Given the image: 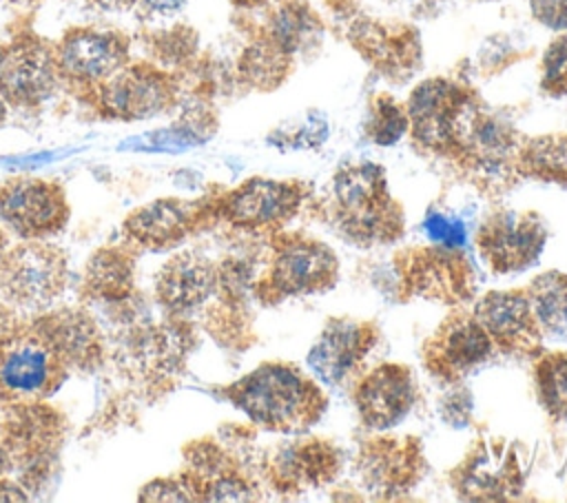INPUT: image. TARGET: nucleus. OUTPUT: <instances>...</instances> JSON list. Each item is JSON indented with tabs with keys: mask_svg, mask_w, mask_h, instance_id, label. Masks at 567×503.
I'll use <instances>...</instances> for the list:
<instances>
[{
	"mask_svg": "<svg viewBox=\"0 0 567 503\" xmlns=\"http://www.w3.org/2000/svg\"><path fill=\"white\" fill-rule=\"evenodd\" d=\"M66 284L64 253L51 244H22L0 257V290L22 308H47Z\"/></svg>",
	"mask_w": 567,
	"mask_h": 503,
	"instance_id": "obj_1",
	"label": "nucleus"
},
{
	"mask_svg": "<svg viewBox=\"0 0 567 503\" xmlns=\"http://www.w3.org/2000/svg\"><path fill=\"white\" fill-rule=\"evenodd\" d=\"M235 403L255 421L288 428L308 408V388L286 366H261L233 388Z\"/></svg>",
	"mask_w": 567,
	"mask_h": 503,
	"instance_id": "obj_2",
	"label": "nucleus"
},
{
	"mask_svg": "<svg viewBox=\"0 0 567 503\" xmlns=\"http://www.w3.org/2000/svg\"><path fill=\"white\" fill-rule=\"evenodd\" d=\"M64 193L47 179L20 177L0 186V219L22 237H42L64 226Z\"/></svg>",
	"mask_w": 567,
	"mask_h": 503,
	"instance_id": "obj_3",
	"label": "nucleus"
},
{
	"mask_svg": "<svg viewBox=\"0 0 567 503\" xmlns=\"http://www.w3.org/2000/svg\"><path fill=\"white\" fill-rule=\"evenodd\" d=\"M58 379L60 359L40 337H24L0 350L2 397H42L55 388Z\"/></svg>",
	"mask_w": 567,
	"mask_h": 503,
	"instance_id": "obj_4",
	"label": "nucleus"
},
{
	"mask_svg": "<svg viewBox=\"0 0 567 503\" xmlns=\"http://www.w3.org/2000/svg\"><path fill=\"white\" fill-rule=\"evenodd\" d=\"M467 95L447 80H427L419 84L408 102V120L414 137L432 148L454 142L456 117Z\"/></svg>",
	"mask_w": 567,
	"mask_h": 503,
	"instance_id": "obj_5",
	"label": "nucleus"
},
{
	"mask_svg": "<svg viewBox=\"0 0 567 503\" xmlns=\"http://www.w3.org/2000/svg\"><path fill=\"white\" fill-rule=\"evenodd\" d=\"M126 47L113 33L80 29L69 33L58 49V71L73 80L93 82L111 78L124 62Z\"/></svg>",
	"mask_w": 567,
	"mask_h": 503,
	"instance_id": "obj_6",
	"label": "nucleus"
},
{
	"mask_svg": "<svg viewBox=\"0 0 567 503\" xmlns=\"http://www.w3.org/2000/svg\"><path fill=\"white\" fill-rule=\"evenodd\" d=\"M58 64L44 49L24 47L4 55L0 66L2 100L20 106H33L53 95Z\"/></svg>",
	"mask_w": 567,
	"mask_h": 503,
	"instance_id": "obj_7",
	"label": "nucleus"
},
{
	"mask_svg": "<svg viewBox=\"0 0 567 503\" xmlns=\"http://www.w3.org/2000/svg\"><path fill=\"white\" fill-rule=\"evenodd\" d=\"M545 233L534 215H501L485 228L483 248L496 270L529 266L543 250Z\"/></svg>",
	"mask_w": 567,
	"mask_h": 503,
	"instance_id": "obj_8",
	"label": "nucleus"
},
{
	"mask_svg": "<svg viewBox=\"0 0 567 503\" xmlns=\"http://www.w3.org/2000/svg\"><path fill=\"white\" fill-rule=\"evenodd\" d=\"M412 381L408 370L399 366H383L374 370L357 392V406L365 423L388 428L405 417L412 406Z\"/></svg>",
	"mask_w": 567,
	"mask_h": 503,
	"instance_id": "obj_9",
	"label": "nucleus"
},
{
	"mask_svg": "<svg viewBox=\"0 0 567 503\" xmlns=\"http://www.w3.org/2000/svg\"><path fill=\"white\" fill-rule=\"evenodd\" d=\"M171 97L168 84L151 71L131 69L104 86V111L122 120H142L159 113Z\"/></svg>",
	"mask_w": 567,
	"mask_h": 503,
	"instance_id": "obj_10",
	"label": "nucleus"
},
{
	"mask_svg": "<svg viewBox=\"0 0 567 503\" xmlns=\"http://www.w3.org/2000/svg\"><path fill=\"white\" fill-rule=\"evenodd\" d=\"M368 332L352 321H332L308 352V366L323 383H337L365 355Z\"/></svg>",
	"mask_w": 567,
	"mask_h": 503,
	"instance_id": "obj_11",
	"label": "nucleus"
},
{
	"mask_svg": "<svg viewBox=\"0 0 567 503\" xmlns=\"http://www.w3.org/2000/svg\"><path fill=\"white\" fill-rule=\"evenodd\" d=\"M213 266L193 253L173 257L157 275V297L171 310L199 306L213 292Z\"/></svg>",
	"mask_w": 567,
	"mask_h": 503,
	"instance_id": "obj_12",
	"label": "nucleus"
},
{
	"mask_svg": "<svg viewBox=\"0 0 567 503\" xmlns=\"http://www.w3.org/2000/svg\"><path fill=\"white\" fill-rule=\"evenodd\" d=\"M292 195H295L292 188L281 182L250 179L248 184H244L230 195L226 204V213L235 224H244V226L264 224L288 213L295 204Z\"/></svg>",
	"mask_w": 567,
	"mask_h": 503,
	"instance_id": "obj_13",
	"label": "nucleus"
},
{
	"mask_svg": "<svg viewBox=\"0 0 567 503\" xmlns=\"http://www.w3.org/2000/svg\"><path fill=\"white\" fill-rule=\"evenodd\" d=\"M188 219L190 204L179 199H159L131 213L124 226L135 242L151 248H162L182 239L188 228Z\"/></svg>",
	"mask_w": 567,
	"mask_h": 503,
	"instance_id": "obj_14",
	"label": "nucleus"
},
{
	"mask_svg": "<svg viewBox=\"0 0 567 503\" xmlns=\"http://www.w3.org/2000/svg\"><path fill=\"white\" fill-rule=\"evenodd\" d=\"M332 255L319 244H295L281 250L275 261V284L284 292H306L326 281Z\"/></svg>",
	"mask_w": 567,
	"mask_h": 503,
	"instance_id": "obj_15",
	"label": "nucleus"
},
{
	"mask_svg": "<svg viewBox=\"0 0 567 503\" xmlns=\"http://www.w3.org/2000/svg\"><path fill=\"white\" fill-rule=\"evenodd\" d=\"M40 339L58 355V359L69 363H89L97 352L95 328L89 319L75 312H62L49 319Z\"/></svg>",
	"mask_w": 567,
	"mask_h": 503,
	"instance_id": "obj_16",
	"label": "nucleus"
},
{
	"mask_svg": "<svg viewBox=\"0 0 567 503\" xmlns=\"http://www.w3.org/2000/svg\"><path fill=\"white\" fill-rule=\"evenodd\" d=\"M478 324L501 339H516L529 330V304L516 292H492L476 306Z\"/></svg>",
	"mask_w": 567,
	"mask_h": 503,
	"instance_id": "obj_17",
	"label": "nucleus"
},
{
	"mask_svg": "<svg viewBox=\"0 0 567 503\" xmlns=\"http://www.w3.org/2000/svg\"><path fill=\"white\" fill-rule=\"evenodd\" d=\"M334 191L343 208L354 215L372 213L383 193V168L377 164H357L343 168L334 179Z\"/></svg>",
	"mask_w": 567,
	"mask_h": 503,
	"instance_id": "obj_18",
	"label": "nucleus"
},
{
	"mask_svg": "<svg viewBox=\"0 0 567 503\" xmlns=\"http://www.w3.org/2000/svg\"><path fill=\"white\" fill-rule=\"evenodd\" d=\"M133 284V264L117 248H104L86 266V286L104 299H122Z\"/></svg>",
	"mask_w": 567,
	"mask_h": 503,
	"instance_id": "obj_19",
	"label": "nucleus"
},
{
	"mask_svg": "<svg viewBox=\"0 0 567 503\" xmlns=\"http://www.w3.org/2000/svg\"><path fill=\"white\" fill-rule=\"evenodd\" d=\"M315 33H319L315 16L299 2H286L272 13L270 40L286 53L306 47Z\"/></svg>",
	"mask_w": 567,
	"mask_h": 503,
	"instance_id": "obj_20",
	"label": "nucleus"
},
{
	"mask_svg": "<svg viewBox=\"0 0 567 503\" xmlns=\"http://www.w3.org/2000/svg\"><path fill=\"white\" fill-rule=\"evenodd\" d=\"M489 355L487 330L478 321L454 324L443 339V359L452 368H470Z\"/></svg>",
	"mask_w": 567,
	"mask_h": 503,
	"instance_id": "obj_21",
	"label": "nucleus"
},
{
	"mask_svg": "<svg viewBox=\"0 0 567 503\" xmlns=\"http://www.w3.org/2000/svg\"><path fill=\"white\" fill-rule=\"evenodd\" d=\"M532 304L543 328H547L554 335L567 332V279L565 277H543L536 284Z\"/></svg>",
	"mask_w": 567,
	"mask_h": 503,
	"instance_id": "obj_22",
	"label": "nucleus"
},
{
	"mask_svg": "<svg viewBox=\"0 0 567 503\" xmlns=\"http://www.w3.org/2000/svg\"><path fill=\"white\" fill-rule=\"evenodd\" d=\"M525 162L532 166V171L540 175H554V177L567 175V137L565 135L536 137L525 148Z\"/></svg>",
	"mask_w": 567,
	"mask_h": 503,
	"instance_id": "obj_23",
	"label": "nucleus"
},
{
	"mask_svg": "<svg viewBox=\"0 0 567 503\" xmlns=\"http://www.w3.org/2000/svg\"><path fill=\"white\" fill-rule=\"evenodd\" d=\"M538 392L554 417L567 419V359L554 357L543 363L538 370Z\"/></svg>",
	"mask_w": 567,
	"mask_h": 503,
	"instance_id": "obj_24",
	"label": "nucleus"
},
{
	"mask_svg": "<svg viewBox=\"0 0 567 503\" xmlns=\"http://www.w3.org/2000/svg\"><path fill=\"white\" fill-rule=\"evenodd\" d=\"M408 129V113L390 97H379L370 115V137L377 144H394Z\"/></svg>",
	"mask_w": 567,
	"mask_h": 503,
	"instance_id": "obj_25",
	"label": "nucleus"
},
{
	"mask_svg": "<svg viewBox=\"0 0 567 503\" xmlns=\"http://www.w3.org/2000/svg\"><path fill=\"white\" fill-rule=\"evenodd\" d=\"M284 55L286 51H281L272 40L261 42L246 53L244 69L255 84H277L286 69Z\"/></svg>",
	"mask_w": 567,
	"mask_h": 503,
	"instance_id": "obj_26",
	"label": "nucleus"
},
{
	"mask_svg": "<svg viewBox=\"0 0 567 503\" xmlns=\"http://www.w3.org/2000/svg\"><path fill=\"white\" fill-rule=\"evenodd\" d=\"M543 89L567 95V35H558L543 55Z\"/></svg>",
	"mask_w": 567,
	"mask_h": 503,
	"instance_id": "obj_27",
	"label": "nucleus"
},
{
	"mask_svg": "<svg viewBox=\"0 0 567 503\" xmlns=\"http://www.w3.org/2000/svg\"><path fill=\"white\" fill-rule=\"evenodd\" d=\"M199 137L193 129L186 126H171L155 133H148L140 140V144H122V148H137V151H184L199 144Z\"/></svg>",
	"mask_w": 567,
	"mask_h": 503,
	"instance_id": "obj_28",
	"label": "nucleus"
},
{
	"mask_svg": "<svg viewBox=\"0 0 567 503\" xmlns=\"http://www.w3.org/2000/svg\"><path fill=\"white\" fill-rule=\"evenodd\" d=\"M423 230L430 242L443 244L447 248H458L467 239V230L463 222L443 213H430L423 222Z\"/></svg>",
	"mask_w": 567,
	"mask_h": 503,
	"instance_id": "obj_29",
	"label": "nucleus"
},
{
	"mask_svg": "<svg viewBox=\"0 0 567 503\" xmlns=\"http://www.w3.org/2000/svg\"><path fill=\"white\" fill-rule=\"evenodd\" d=\"M534 18L556 31H567V0H529Z\"/></svg>",
	"mask_w": 567,
	"mask_h": 503,
	"instance_id": "obj_30",
	"label": "nucleus"
},
{
	"mask_svg": "<svg viewBox=\"0 0 567 503\" xmlns=\"http://www.w3.org/2000/svg\"><path fill=\"white\" fill-rule=\"evenodd\" d=\"M144 501H186L190 499L188 494H184V487L177 485V481H153L144 487V494H140Z\"/></svg>",
	"mask_w": 567,
	"mask_h": 503,
	"instance_id": "obj_31",
	"label": "nucleus"
},
{
	"mask_svg": "<svg viewBox=\"0 0 567 503\" xmlns=\"http://www.w3.org/2000/svg\"><path fill=\"white\" fill-rule=\"evenodd\" d=\"M248 496H250L248 490L239 481H230V479L217 481L210 490V499L215 501H244Z\"/></svg>",
	"mask_w": 567,
	"mask_h": 503,
	"instance_id": "obj_32",
	"label": "nucleus"
},
{
	"mask_svg": "<svg viewBox=\"0 0 567 503\" xmlns=\"http://www.w3.org/2000/svg\"><path fill=\"white\" fill-rule=\"evenodd\" d=\"M142 2H144V7L148 11L164 13V16L175 13V11H179L184 7V0H142Z\"/></svg>",
	"mask_w": 567,
	"mask_h": 503,
	"instance_id": "obj_33",
	"label": "nucleus"
},
{
	"mask_svg": "<svg viewBox=\"0 0 567 503\" xmlns=\"http://www.w3.org/2000/svg\"><path fill=\"white\" fill-rule=\"evenodd\" d=\"M0 501H27V494L20 485L11 481H0Z\"/></svg>",
	"mask_w": 567,
	"mask_h": 503,
	"instance_id": "obj_34",
	"label": "nucleus"
},
{
	"mask_svg": "<svg viewBox=\"0 0 567 503\" xmlns=\"http://www.w3.org/2000/svg\"><path fill=\"white\" fill-rule=\"evenodd\" d=\"M102 9H111V11H122L128 9L135 0H95Z\"/></svg>",
	"mask_w": 567,
	"mask_h": 503,
	"instance_id": "obj_35",
	"label": "nucleus"
},
{
	"mask_svg": "<svg viewBox=\"0 0 567 503\" xmlns=\"http://www.w3.org/2000/svg\"><path fill=\"white\" fill-rule=\"evenodd\" d=\"M230 2L237 4V7H259V4H264L268 0H230Z\"/></svg>",
	"mask_w": 567,
	"mask_h": 503,
	"instance_id": "obj_36",
	"label": "nucleus"
},
{
	"mask_svg": "<svg viewBox=\"0 0 567 503\" xmlns=\"http://www.w3.org/2000/svg\"><path fill=\"white\" fill-rule=\"evenodd\" d=\"M7 465H9V456H7V452L0 445V474L7 470Z\"/></svg>",
	"mask_w": 567,
	"mask_h": 503,
	"instance_id": "obj_37",
	"label": "nucleus"
},
{
	"mask_svg": "<svg viewBox=\"0 0 567 503\" xmlns=\"http://www.w3.org/2000/svg\"><path fill=\"white\" fill-rule=\"evenodd\" d=\"M4 120V100H2V95H0V122Z\"/></svg>",
	"mask_w": 567,
	"mask_h": 503,
	"instance_id": "obj_38",
	"label": "nucleus"
},
{
	"mask_svg": "<svg viewBox=\"0 0 567 503\" xmlns=\"http://www.w3.org/2000/svg\"><path fill=\"white\" fill-rule=\"evenodd\" d=\"M4 55H7V53H4L2 47H0V66H2V62H4Z\"/></svg>",
	"mask_w": 567,
	"mask_h": 503,
	"instance_id": "obj_39",
	"label": "nucleus"
},
{
	"mask_svg": "<svg viewBox=\"0 0 567 503\" xmlns=\"http://www.w3.org/2000/svg\"><path fill=\"white\" fill-rule=\"evenodd\" d=\"M11 2H29V0H11Z\"/></svg>",
	"mask_w": 567,
	"mask_h": 503,
	"instance_id": "obj_40",
	"label": "nucleus"
}]
</instances>
